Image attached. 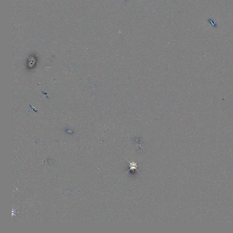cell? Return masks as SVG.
<instances>
[{"label":"cell","instance_id":"1","mask_svg":"<svg viewBox=\"0 0 233 233\" xmlns=\"http://www.w3.org/2000/svg\"><path fill=\"white\" fill-rule=\"evenodd\" d=\"M127 161L129 163V168H130V169H129V170L128 171H127L126 173H127V172H128L129 171H134V170H137L138 172H139V170H138V169H137V167H138V165L136 163H135L134 162L131 163L128 160H127Z\"/></svg>","mask_w":233,"mask_h":233}]
</instances>
